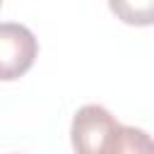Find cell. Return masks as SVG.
Returning <instances> with one entry per match:
<instances>
[{
    "label": "cell",
    "mask_w": 154,
    "mask_h": 154,
    "mask_svg": "<svg viewBox=\"0 0 154 154\" xmlns=\"http://www.w3.org/2000/svg\"><path fill=\"white\" fill-rule=\"evenodd\" d=\"M118 120L113 113L99 103H87L72 116L70 125V142L75 154H106L116 130Z\"/></svg>",
    "instance_id": "cell-1"
},
{
    "label": "cell",
    "mask_w": 154,
    "mask_h": 154,
    "mask_svg": "<svg viewBox=\"0 0 154 154\" xmlns=\"http://www.w3.org/2000/svg\"><path fill=\"white\" fill-rule=\"evenodd\" d=\"M38 43L34 34L17 22H2L0 26V70L2 79H17L22 77L36 60Z\"/></svg>",
    "instance_id": "cell-2"
},
{
    "label": "cell",
    "mask_w": 154,
    "mask_h": 154,
    "mask_svg": "<svg viewBox=\"0 0 154 154\" xmlns=\"http://www.w3.org/2000/svg\"><path fill=\"white\" fill-rule=\"evenodd\" d=\"M106 154H154V137L135 125H118Z\"/></svg>",
    "instance_id": "cell-3"
},
{
    "label": "cell",
    "mask_w": 154,
    "mask_h": 154,
    "mask_svg": "<svg viewBox=\"0 0 154 154\" xmlns=\"http://www.w3.org/2000/svg\"><path fill=\"white\" fill-rule=\"evenodd\" d=\"M111 12H116L125 24L135 26H147L154 24V2H142V5H130V2H111Z\"/></svg>",
    "instance_id": "cell-4"
}]
</instances>
